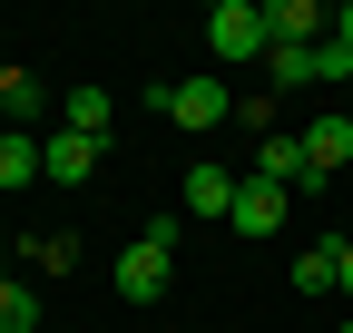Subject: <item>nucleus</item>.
Returning <instances> with one entry per match:
<instances>
[{
  "label": "nucleus",
  "instance_id": "obj_5",
  "mask_svg": "<svg viewBox=\"0 0 353 333\" xmlns=\"http://www.w3.org/2000/svg\"><path fill=\"white\" fill-rule=\"evenodd\" d=\"M167 275H176V255L138 235V245L118 255V294H128V304H157V294H167Z\"/></svg>",
  "mask_w": 353,
  "mask_h": 333
},
{
  "label": "nucleus",
  "instance_id": "obj_8",
  "mask_svg": "<svg viewBox=\"0 0 353 333\" xmlns=\"http://www.w3.org/2000/svg\"><path fill=\"white\" fill-rule=\"evenodd\" d=\"M255 177H275V186H314V166H304V138H294V128H265Z\"/></svg>",
  "mask_w": 353,
  "mask_h": 333
},
{
  "label": "nucleus",
  "instance_id": "obj_10",
  "mask_svg": "<svg viewBox=\"0 0 353 333\" xmlns=\"http://www.w3.org/2000/svg\"><path fill=\"white\" fill-rule=\"evenodd\" d=\"M334 265H343V245L324 235V245H304L294 255V294H334Z\"/></svg>",
  "mask_w": 353,
  "mask_h": 333
},
{
  "label": "nucleus",
  "instance_id": "obj_12",
  "mask_svg": "<svg viewBox=\"0 0 353 333\" xmlns=\"http://www.w3.org/2000/svg\"><path fill=\"white\" fill-rule=\"evenodd\" d=\"M0 333H39V294H30V275H0Z\"/></svg>",
  "mask_w": 353,
  "mask_h": 333
},
{
  "label": "nucleus",
  "instance_id": "obj_3",
  "mask_svg": "<svg viewBox=\"0 0 353 333\" xmlns=\"http://www.w3.org/2000/svg\"><path fill=\"white\" fill-rule=\"evenodd\" d=\"M167 118H176V128H226V118H236V98H226V78H176V89H167Z\"/></svg>",
  "mask_w": 353,
  "mask_h": 333
},
{
  "label": "nucleus",
  "instance_id": "obj_16",
  "mask_svg": "<svg viewBox=\"0 0 353 333\" xmlns=\"http://www.w3.org/2000/svg\"><path fill=\"white\" fill-rule=\"evenodd\" d=\"M324 78H353V50H343V39H314V89H324Z\"/></svg>",
  "mask_w": 353,
  "mask_h": 333
},
{
  "label": "nucleus",
  "instance_id": "obj_11",
  "mask_svg": "<svg viewBox=\"0 0 353 333\" xmlns=\"http://www.w3.org/2000/svg\"><path fill=\"white\" fill-rule=\"evenodd\" d=\"M39 177V138L30 128H0V186H30Z\"/></svg>",
  "mask_w": 353,
  "mask_h": 333
},
{
  "label": "nucleus",
  "instance_id": "obj_15",
  "mask_svg": "<svg viewBox=\"0 0 353 333\" xmlns=\"http://www.w3.org/2000/svg\"><path fill=\"white\" fill-rule=\"evenodd\" d=\"M30 265H39V275H69L79 245H69V235H30Z\"/></svg>",
  "mask_w": 353,
  "mask_h": 333
},
{
  "label": "nucleus",
  "instance_id": "obj_7",
  "mask_svg": "<svg viewBox=\"0 0 353 333\" xmlns=\"http://www.w3.org/2000/svg\"><path fill=\"white\" fill-rule=\"evenodd\" d=\"M226 226H236V235H275V226H285V186H275V177H245Z\"/></svg>",
  "mask_w": 353,
  "mask_h": 333
},
{
  "label": "nucleus",
  "instance_id": "obj_9",
  "mask_svg": "<svg viewBox=\"0 0 353 333\" xmlns=\"http://www.w3.org/2000/svg\"><path fill=\"white\" fill-rule=\"evenodd\" d=\"M108 118H118V98H108V89H69V98H59V128L99 138V147H108Z\"/></svg>",
  "mask_w": 353,
  "mask_h": 333
},
{
  "label": "nucleus",
  "instance_id": "obj_18",
  "mask_svg": "<svg viewBox=\"0 0 353 333\" xmlns=\"http://www.w3.org/2000/svg\"><path fill=\"white\" fill-rule=\"evenodd\" d=\"M334 39H343V50H353V0H343V10H334Z\"/></svg>",
  "mask_w": 353,
  "mask_h": 333
},
{
  "label": "nucleus",
  "instance_id": "obj_6",
  "mask_svg": "<svg viewBox=\"0 0 353 333\" xmlns=\"http://www.w3.org/2000/svg\"><path fill=\"white\" fill-rule=\"evenodd\" d=\"M294 138H304V166H314V186L353 166V118H304Z\"/></svg>",
  "mask_w": 353,
  "mask_h": 333
},
{
  "label": "nucleus",
  "instance_id": "obj_2",
  "mask_svg": "<svg viewBox=\"0 0 353 333\" xmlns=\"http://www.w3.org/2000/svg\"><path fill=\"white\" fill-rule=\"evenodd\" d=\"M99 166H108L99 138H79V128H50V138H39V177H50V186H88Z\"/></svg>",
  "mask_w": 353,
  "mask_h": 333
},
{
  "label": "nucleus",
  "instance_id": "obj_1",
  "mask_svg": "<svg viewBox=\"0 0 353 333\" xmlns=\"http://www.w3.org/2000/svg\"><path fill=\"white\" fill-rule=\"evenodd\" d=\"M206 50H216V59H265V50H275L265 0H216V10H206Z\"/></svg>",
  "mask_w": 353,
  "mask_h": 333
},
{
  "label": "nucleus",
  "instance_id": "obj_19",
  "mask_svg": "<svg viewBox=\"0 0 353 333\" xmlns=\"http://www.w3.org/2000/svg\"><path fill=\"white\" fill-rule=\"evenodd\" d=\"M334 333H353V323H334Z\"/></svg>",
  "mask_w": 353,
  "mask_h": 333
},
{
  "label": "nucleus",
  "instance_id": "obj_4",
  "mask_svg": "<svg viewBox=\"0 0 353 333\" xmlns=\"http://www.w3.org/2000/svg\"><path fill=\"white\" fill-rule=\"evenodd\" d=\"M236 186L245 177H226V166H187V177H176V216H236Z\"/></svg>",
  "mask_w": 353,
  "mask_h": 333
},
{
  "label": "nucleus",
  "instance_id": "obj_14",
  "mask_svg": "<svg viewBox=\"0 0 353 333\" xmlns=\"http://www.w3.org/2000/svg\"><path fill=\"white\" fill-rule=\"evenodd\" d=\"M265 78L275 89H314V50H265Z\"/></svg>",
  "mask_w": 353,
  "mask_h": 333
},
{
  "label": "nucleus",
  "instance_id": "obj_13",
  "mask_svg": "<svg viewBox=\"0 0 353 333\" xmlns=\"http://www.w3.org/2000/svg\"><path fill=\"white\" fill-rule=\"evenodd\" d=\"M39 108H50V98H39V78H30V69H0V118L20 128V118H39Z\"/></svg>",
  "mask_w": 353,
  "mask_h": 333
},
{
  "label": "nucleus",
  "instance_id": "obj_17",
  "mask_svg": "<svg viewBox=\"0 0 353 333\" xmlns=\"http://www.w3.org/2000/svg\"><path fill=\"white\" fill-rule=\"evenodd\" d=\"M334 294H353V245H343V265H334Z\"/></svg>",
  "mask_w": 353,
  "mask_h": 333
}]
</instances>
